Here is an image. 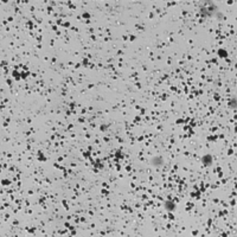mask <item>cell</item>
I'll use <instances>...</instances> for the list:
<instances>
[{
	"label": "cell",
	"instance_id": "1",
	"mask_svg": "<svg viewBox=\"0 0 237 237\" xmlns=\"http://www.w3.org/2000/svg\"><path fill=\"white\" fill-rule=\"evenodd\" d=\"M151 165L154 166V167H160V166L164 165V159L159 155H155L151 159Z\"/></svg>",
	"mask_w": 237,
	"mask_h": 237
},
{
	"label": "cell",
	"instance_id": "3",
	"mask_svg": "<svg viewBox=\"0 0 237 237\" xmlns=\"http://www.w3.org/2000/svg\"><path fill=\"white\" fill-rule=\"evenodd\" d=\"M164 209H166L167 211H174V209H175L174 202H172V200H166L164 203Z\"/></svg>",
	"mask_w": 237,
	"mask_h": 237
},
{
	"label": "cell",
	"instance_id": "2",
	"mask_svg": "<svg viewBox=\"0 0 237 237\" xmlns=\"http://www.w3.org/2000/svg\"><path fill=\"white\" fill-rule=\"evenodd\" d=\"M212 161H214V158H212V155L211 154H204L203 157H202V162L204 164L205 166H211L212 165Z\"/></svg>",
	"mask_w": 237,
	"mask_h": 237
}]
</instances>
